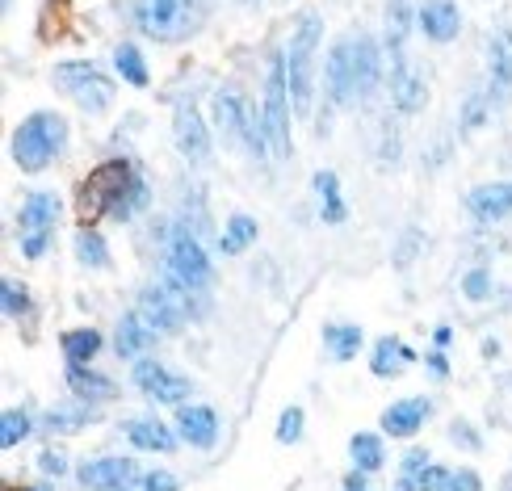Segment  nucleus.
I'll return each instance as SVG.
<instances>
[{
  "label": "nucleus",
  "instance_id": "25",
  "mask_svg": "<svg viewBox=\"0 0 512 491\" xmlns=\"http://www.w3.org/2000/svg\"><path fill=\"white\" fill-rule=\"evenodd\" d=\"M349 458H353L357 471H366V475L382 471V462H387V450H382V437H374V433H357V437L349 441Z\"/></svg>",
  "mask_w": 512,
  "mask_h": 491
},
{
  "label": "nucleus",
  "instance_id": "34",
  "mask_svg": "<svg viewBox=\"0 0 512 491\" xmlns=\"http://www.w3.org/2000/svg\"><path fill=\"white\" fill-rule=\"evenodd\" d=\"M122 491H177V479L168 471H147V475H131Z\"/></svg>",
  "mask_w": 512,
  "mask_h": 491
},
{
  "label": "nucleus",
  "instance_id": "27",
  "mask_svg": "<svg viewBox=\"0 0 512 491\" xmlns=\"http://www.w3.org/2000/svg\"><path fill=\"white\" fill-rule=\"evenodd\" d=\"M63 357L72 361V366H84V361H93L97 357V349H101V332H93V328H84V332H63Z\"/></svg>",
  "mask_w": 512,
  "mask_h": 491
},
{
  "label": "nucleus",
  "instance_id": "21",
  "mask_svg": "<svg viewBox=\"0 0 512 491\" xmlns=\"http://www.w3.org/2000/svg\"><path fill=\"white\" fill-rule=\"evenodd\" d=\"M156 340V328L147 324L143 315H126L122 324H118V336H114V349H118V357H143L147 353V345Z\"/></svg>",
  "mask_w": 512,
  "mask_h": 491
},
{
  "label": "nucleus",
  "instance_id": "16",
  "mask_svg": "<svg viewBox=\"0 0 512 491\" xmlns=\"http://www.w3.org/2000/svg\"><path fill=\"white\" fill-rule=\"evenodd\" d=\"M177 433H181V441L194 445V450H210V445L219 441V416L210 408H181Z\"/></svg>",
  "mask_w": 512,
  "mask_h": 491
},
{
  "label": "nucleus",
  "instance_id": "40",
  "mask_svg": "<svg viewBox=\"0 0 512 491\" xmlns=\"http://www.w3.org/2000/svg\"><path fill=\"white\" fill-rule=\"evenodd\" d=\"M345 491H370V487H366V471H353V475L345 479Z\"/></svg>",
  "mask_w": 512,
  "mask_h": 491
},
{
  "label": "nucleus",
  "instance_id": "10",
  "mask_svg": "<svg viewBox=\"0 0 512 491\" xmlns=\"http://www.w3.org/2000/svg\"><path fill=\"white\" fill-rule=\"evenodd\" d=\"M55 215H59V202L51 194H30L26 206H21V252H26L30 261H38V256L47 252Z\"/></svg>",
  "mask_w": 512,
  "mask_h": 491
},
{
  "label": "nucleus",
  "instance_id": "36",
  "mask_svg": "<svg viewBox=\"0 0 512 491\" xmlns=\"http://www.w3.org/2000/svg\"><path fill=\"white\" fill-rule=\"evenodd\" d=\"M84 424V408H55V412H47V429H55V433H72V429H80Z\"/></svg>",
  "mask_w": 512,
  "mask_h": 491
},
{
  "label": "nucleus",
  "instance_id": "11",
  "mask_svg": "<svg viewBox=\"0 0 512 491\" xmlns=\"http://www.w3.org/2000/svg\"><path fill=\"white\" fill-rule=\"evenodd\" d=\"M131 378H135V387H139L143 395H152L156 403H181V399L189 395V382L177 378L173 370H164L160 361H135Z\"/></svg>",
  "mask_w": 512,
  "mask_h": 491
},
{
  "label": "nucleus",
  "instance_id": "12",
  "mask_svg": "<svg viewBox=\"0 0 512 491\" xmlns=\"http://www.w3.org/2000/svg\"><path fill=\"white\" fill-rule=\"evenodd\" d=\"M177 143H181V156L189 164H206V156H210V131H206V122H202L194 101L177 105Z\"/></svg>",
  "mask_w": 512,
  "mask_h": 491
},
{
  "label": "nucleus",
  "instance_id": "4",
  "mask_svg": "<svg viewBox=\"0 0 512 491\" xmlns=\"http://www.w3.org/2000/svg\"><path fill=\"white\" fill-rule=\"evenodd\" d=\"M135 21L147 38L156 42H181L202 26V5L198 0H139Z\"/></svg>",
  "mask_w": 512,
  "mask_h": 491
},
{
  "label": "nucleus",
  "instance_id": "5",
  "mask_svg": "<svg viewBox=\"0 0 512 491\" xmlns=\"http://www.w3.org/2000/svg\"><path fill=\"white\" fill-rule=\"evenodd\" d=\"M290 68H286V51L269 63V80H265V135H269V156L286 160L290 156Z\"/></svg>",
  "mask_w": 512,
  "mask_h": 491
},
{
  "label": "nucleus",
  "instance_id": "41",
  "mask_svg": "<svg viewBox=\"0 0 512 491\" xmlns=\"http://www.w3.org/2000/svg\"><path fill=\"white\" fill-rule=\"evenodd\" d=\"M42 471H63V462H59V454H42Z\"/></svg>",
  "mask_w": 512,
  "mask_h": 491
},
{
  "label": "nucleus",
  "instance_id": "13",
  "mask_svg": "<svg viewBox=\"0 0 512 491\" xmlns=\"http://www.w3.org/2000/svg\"><path fill=\"white\" fill-rule=\"evenodd\" d=\"M508 89H512V30H496L492 55H487V97L500 105Z\"/></svg>",
  "mask_w": 512,
  "mask_h": 491
},
{
  "label": "nucleus",
  "instance_id": "37",
  "mask_svg": "<svg viewBox=\"0 0 512 491\" xmlns=\"http://www.w3.org/2000/svg\"><path fill=\"white\" fill-rule=\"evenodd\" d=\"M298 437H303V412H298V408H286L282 420H277V441H282V445H294Z\"/></svg>",
  "mask_w": 512,
  "mask_h": 491
},
{
  "label": "nucleus",
  "instance_id": "3",
  "mask_svg": "<svg viewBox=\"0 0 512 491\" xmlns=\"http://www.w3.org/2000/svg\"><path fill=\"white\" fill-rule=\"evenodd\" d=\"M63 143H68V122L59 114H30L13 131L9 152H13L21 173H42V168L63 152Z\"/></svg>",
  "mask_w": 512,
  "mask_h": 491
},
{
  "label": "nucleus",
  "instance_id": "15",
  "mask_svg": "<svg viewBox=\"0 0 512 491\" xmlns=\"http://www.w3.org/2000/svg\"><path fill=\"white\" fill-rule=\"evenodd\" d=\"M131 475H135L131 458H97L89 466H80V483L93 491H122L131 483Z\"/></svg>",
  "mask_w": 512,
  "mask_h": 491
},
{
  "label": "nucleus",
  "instance_id": "33",
  "mask_svg": "<svg viewBox=\"0 0 512 491\" xmlns=\"http://www.w3.org/2000/svg\"><path fill=\"white\" fill-rule=\"evenodd\" d=\"M5 429H0V450H13V445H21L26 441V433H30V416L26 412H5Z\"/></svg>",
  "mask_w": 512,
  "mask_h": 491
},
{
  "label": "nucleus",
  "instance_id": "8",
  "mask_svg": "<svg viewBox=\"0 0 512 491\" xmlns=\"http://www.w3.org/2000/svg\"><path fill=\"white\" fill-rule=\"evenodd\" d=\"M189 294H198V290H185L181 282H160V286H152V290H143L139 294V315L152 324L156 332H173V328H181L189 315H194V303H189Z\"/></svg>",
  "mask_w": 512,
  "mask_h": 491
},
{
  "label": "nucleus",
  "instance_id": "35",
  "mask_svg": "<svg viewBox=\"0 0 512 491\" xmlns=\"http://www.w3.org/2000/svg\"><path fill=\"white\" fill-rule=\"evenodd\" d=\"M68 382L76 387V395H110V382H105V378H93V374H84L80 366L68 370Z\"/></svg>",
  "mask_w": 512,
  "mask_h": 491
},
{
  "label": "nucleus",
  "instance_id": "18",
  "mask_svg": "<svg viewBox=\"0 0 512 491\" xmlns=\"http://www.w3.org/2000/svg\"><path fill=\"white\" fill-rule=\"evenodd\" d=\"M412 361H416V353L403 345L399 336H382L378 345H374V361H370V370L378 374V378H399L403 370H412Z\"/></svg>",
  "mask_w": 512,
  "mask_h": 491
},
{
  "label": "nucleus",
  "instance_id": "38",
  "mask_svg": "<svg viewBox=\"0 0 512 491\" xmlns=\"http://www.w3.org/2000/svg\"><path fill=\"white\" fill-rule=\"evenodd\" d=\"M462 290H466L471 303H479V298H492V277H487V269H475V273H466Z\"/></svg>",
  "mask_w": 512,
  "mask_h": 491
},
{
  "label": "nucleus",
  "instance_id": "14",
  "mask_svg": "<svg viewBox=\"0 0 512 491\" xmlns=\"http://www.w3.org/2000/svg\"><path fill=\"white\" fill-rule=\"evenodd\" d=\"M466 210L479 223H500L504 215H512V181H496V185H479L466 198Z\"/></svg>",
  "mask_w": 512,
  "mask_h": 491
},
{
  "label": "nucleus",
  "instance_id": "31",
  "mask_svg": "<svg viewBox=\"0 0 512 491\" xmlns=\"http://www.w3.org/2000/svg\"><path fill=\"white\" fill-rule=\"evenodd\" d=\"M424 471H429V454H424V450L403 454V475H399L395 491H420V483H424Z\"/></svg>",
  "mask_w": 512,
  "mask_h": 491
},
{
  "label": "nucleus",
  "instance_id": "30",
  "mask_svg": "<svg viewBox=\"0 0 512 491\" xmlns=\"http://www.w3.org/2000/svg\"><path fill=\"white\" fill-rule=\"evenodd\" d=\"M76 256L89 269H105V240L97 236L93 227H80V236H76Z\"/></svg>",
  "mask_w": 512,
  "mask_h": 491
},
{
  "label": "nucleus",
  "instance_id": "23",
  "mask_svg": "<svg viewBox=\"0 0 512 491\" xmlns=\"http://www.w3.org/2000/svg\"><path fill=\"white\" fill-rule=\"evenodd\" d=\"M420 491H483V487H479L475 471H462V466H429Z\"/></svg>",
  "mask_w": 512,
  "mask_h": 491
},
{
  "label": "nucleus",
  "instance_id": "7",
  "mask_svg": "<svg viewBox=\"0 0 512 491\" xmlns=\"http://www.w3.org/2000/svg\"><path fill=\"white\" fill-rule=\"evenodd\" d=\"M55 84H59V93H68L80 110H89V114H101V110H110V101H114V84L105 80L93 63H59L55 68Z\"/></svg>",
  "mask_w": 512,
  "mask_h": 491
},
{
  "label": "nucleus",
  "instance_id": "19",
  "mask_svg": "<svg viewBox=\"0 0 512 491\" xmlns=\"http://www.w3.org/2000/svg\"><path fill=\"white\" fill-rule=\"evenodd\" d=\"M424 416H429V399H399L395 408L382 412V433H391V437H412Z\"/></svg>",
  "mask_w": 512,
  "mask_h": 491
},
{
  "label": "nucleus",
  "instance_id": "1",
  "mask_svg": "<svg viewBox=\"0 0 512 491\" xmlns=\"http://www.w3.org/2000/svg\"><path fill=\"white\" fill-rule=\"evenodd\" d=\"M378 84V47L374 38H340L328 55V97L332 105H357Z\"/></svg>",
  "mask_w": 512,
  "mask_h": 491
},
{
  "label": "nucleus",
  "instance_id": "42",
  "mask_svg": "<svg viewBox=\"0 0 512 491\" xmlns=\"http://www.w3.org/2000/svg\"><path fill=\"white\" fill-rule=\"evenodd\" d=\"M5 491H13V487H5Z\"/></svg>",
  "mask_w": 512,
  "mask_h": 491
},
{
  "label": "nucleus",
  "instance_id": "9",
  "mask_svg": "<svg viewBox=\"0 0 512 491\" xmlns=\"http://www.w3.org/2000/svg\"><path fill=\"white\" fill-rule=\"evenodd\" d=\"M168 277L181 282L185 290H206V282H210V256L181 223L173 227V236H168Z\"/></svg>",
  "mask_w": 512,
  "mask_h": 491
},
{
  "label": "nucleus",
  "instance_id": "29",
  "mask_svg": "<svg viewBox=\"0 0 512 491\" xmlns=\"http://www.w3.org/2000/svg\"><path fill=\"white\" fill-rule=\"evenodd\" d=\"M256 240V223L248 219V215H231V223H227V231H223V252L231 256V252H244L248 244Z\"/></svg>",
  "mask_w": 512,
  "mask_h": 491
},
{
  "label": "nucleus",
  "instance_id": "32",
  "mask_svg": "<svg viewBox=\"0 0 512 491\" xmlns=\"http://www.w3.org/2000/svg\"><path fill=\"white\" fill-rule=\"evenodd\" d=\"M114 63H118V72L135 84V89H147V63H143V55L135 47H118Z\"/></svg>",
  "mask_w": 512,
  "mask_h": 491
},
{
  "label": "nucleus",
  "instance_id": "39",
  "mask_svg": "<svg viewBox=\"0 0 512 491\" xmlns=\"http://www.w3.org/2000/svg\"><path fill=\"white\" fill-rule=\"evenodd\" d=\"M0 294H5V315H9V319L30 311V298H26V290H21L17 282H5V286H0Z\"/></svg>",
  "mask_w": 512,
  "mask_h": 491
},
{
  "label": "nucleus",
  "instance_id": "26",
  "mask_svg": "<svg viewBox=\"0 0 512 491\" xmlns=\"http://www.w3.org/2000/svg\"><path fill=\"white\" fill-rule=\"evenodd\" d=\"M324 340H328V357L332 361H349L361 349V328L357 324H328Z\"/></svg>",
  "mask_w": 512,
  "mask_h": 491
},
{
  "label": "nucleus",
  "instance_id": "17",
  "mask_svg": "<svg viewBox=\"0 0 512 491\" xmlns=\"http://www.w3.org/2000/svg\"><path fill=\"white\" fill-rule=\"evenodd\" d=\"M420 30L429 34L433 42H454L462 21H458V5L454 0H429V5L420 9Z\"/></svg>",
  "mask_w": 512,
  "mask_h": 491
},
{
  "label": "nucleus",
  "instance_id": "20",
  "mask_svg": "<svg viewBox=\"0 0 512 491\" xmlns=\"http://www.w3.org/2000/svg\"><path fill=\"white\" fill-rule=\"evenodd\" d=\"M424 80H420V72H412L408 63H399V68L391 72V101H395V110L399 114H416V110H424Z\"/></svg>",
  "mask_w": 512,
  "mask_h": 491
},
{
  "label": "nucleus",
  "instance_id": "2",
  "mask_svg": "<svg viewBox=\"0 0 512 491\" xmlns=\"http://www.w3.org/2000/svg\"><path fill=\"white\" fill-rule=\"evenodd\" d=\"M135 185V168L126 160H105L97 164L89 177L76 185V223L80 227H93L101 223L110 210H122V202L131 198Z\"/></svg>",
  "mask_w": 512,
  "mask_h": 491
},
{
  "label": "nucleus",
  "instance_id": "6",
  "mask_svg": "<svg viewBox=\"0 0 512 491\" xmlns=\"http://www.w3.org/2000/svg\"><path fill=\"white\" fill-rule=\"evenodd\" d=\"M319 34H324V21H319V13H303V21H298L294 30V42L286 51V68H290V93H294V110L298 114H311V59H315V47H319Z\"/></svg>",
  "mask_w": 512,
  "mask_h": 491
},
{
  "label": "nucleus",
  "instance_id": "28",
  "mask_svg": "<svg viewBox=\"0 0 512 491\" xmlns=\"http://www.w3.org/2000/svg\"><path fill=\"white\" fill-rule=\"evenodd\" d=\"M311 189L324 202V223H345V202H340V181L336 173H315Z\"/></svg>",
  "mask_w": 512,
  "mask_h": 491
},
{
  "label": "nucleus",
  "instance_id": "24",
  "mask_svg": "<svg viewBox=\"0 0 512 491\" xmlns=\"http://www.w3.org/2000/svg\"><path fill=\"white\" fill-rule=\"evenodd\" d=\"M408 30H412L408 0H391V9H387V55H391V68L408 63V59H403V38H408Z\"/></svg>",
  "mask_w": 512,
  "mask_h": 491
},
{
  "label": "nucleus",
  "instance_id": "22",
  "mask_svg": "<svg viewBox=\"0 0 512 491\" xmlns=\"http://www.w3.org/2000/svg\"><path fill=\"white\" fill-rule=\"evenodd\" d=\"M126 437H131V445H139V450H156V454H168L177 445V437H173V429L168 424H160V420H126Z\"/></svg>",
  "mask_w": 512,
  "mask_h": 491
}]
</instances>
